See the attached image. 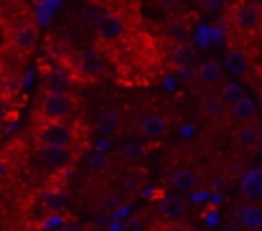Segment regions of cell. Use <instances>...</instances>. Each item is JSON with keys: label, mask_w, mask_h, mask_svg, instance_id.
I'll return each mask as SVG.
<instances>
[{"label": "cell", "mask_w": 262, "mask_h": 231, "mask_svg": "<svg viewBox=\"0 0 262 231\" xmlns=\"http://www.w3.org/2000/svg\"><path fill=\"white\" fill-rule=\"evenodd\" d=\"M245 97V89H242V84L234 79V81H224L222 84V89H219V99L227 104V107H232L234 102H239Z\"/></svg>", "instance_id": "20"}, {"label": "cell", "mask_w": 262, "mask_h": 231, "mask_svg": "<svg viewBox=\"0 0 262 231\" xmlns=\"http://www.w3.org/2000/svg\"><path fill=\"white\" fill-rule=\"evenodd\" d=\"M237 140H239L245 148H255V145L260 143V130H257V125H245V127L237 132Z\"/></svg>", "instance_id": "22"}, {"label": "cell", "mask_w": 262, "mask_h": 231, "mask_svg": "<svg viewBox=\"0 0 262 231\" xmlns=\"http://www.w3.org/2000/svg\"><path fill=\"white\" fill-rule=\"evenodd\" d=\"M120 125H122V117H120L117 109H102L99 117H97V127H99V132H104V135L117 132Z\"/></svg>", "instance_id": "18"}, {"label": "cell", "mask_w": 262, "mask_h": 231, "mask_svg": "<svg viewBox=\"0 0 262 231\" xmlns=\"http://www.w3.org/2000/svg\"><path fill=\"white\" fill-rule=\"evenodd\" d=\"M54 231H69V229H54Z\"/></svg>", "instance_id": "36"}, {"label": "cell", "mask_w": 262, "mask_h": 231, "mask_svg": "<svg viewBox=\"0 0 262 231\" xmlns=\"http://www.w3.org/2000/svg\"><path fill=\"white\" fill-rule=\"evenodd\" d=\"M196 3H201V5H206V8H216L222 0H196Z\"/></svg>", "instance_id": "32"}, {"label": "cell", "mask_w": 262, "mask_h": 231, "mask_svg": "<svg viewBox=\"0 0 262 231\" xmlns=\"http://www.w3.org/2000/svg\"><path fill=\"white\" fill-rule=\"evenodd\" d=\"M222 69H224L227 74H232V77L242 79V77H247V72H250V59H247V54H245L242 49H229V51L224 54Z\"/></svg>", "instance_id": "8"}, {"label": "cell", "mask_w": 262, "mask_h": 231, "mask_svg": "<svg viewBox=\"0 0 262 231\" xmlns=\"http://www.w3.org/2000/svg\"><path fill=\"white\" fill-rule=\"evenodd\" d=\"M229 112H232V117H234L237 122H242V125H252V122L257 120V102L250 99V97L245 94L239 102H234V104L229 107Z\"/></svg>", "instance_id": "9"}, {"label": "cell", "mask_w": 262, "mask_h": 231, "mask_svg": "<svg viewBox=\"0 0 262 231\" xmlns=\"http://www.w3.org/2000/svg\"><path fill=\"white\" fill-rule=\"evenodd\" d=\"M168 132V120L158 112H150L140 120V135L145 137H163Z\"/></svg>", "instance_id": "10"}, {"label": "cell", "mask_w": 262, "mask_h": 231, "mask_svg": "<svg viewBox=\"0 0 262 231\" xmlns=\"http://www.w3.org/2000/svg\"><path fill=\"white\" fill-rule=\"evenodd\" d=\"M74 109H77V99L69 91H46L38 107V112L46 120H67Z\"/></svg>", "instance_id": "1"}, {"label": "cell", "mask_w": 262, "mask_h": 231, "mask_svg": "<svg viewBox=\"0 0 262 231\" xmlns=\"http://www.w3.org/2000/svg\"><path fill=\"white\" fill-rule=\"evenodd\" d=\"M161 231H193L188 224H183V221H171L168 226H163Z\"/></svg>", "instance_id": "30"}, {"label": "cell", "mask_w": 262, "mask_h": 231, "mask_svg": "<svg viewBox=\"0 0 262 231\" xmlns=\"http://www.w3.org/2000/svg\"><path fill=\"white\" fill-rule=\"evenodd\" d=\"M87 165L92 168V170H102V168L107 165V160H104V155H102V153H94V155H89Z\"/></svg>", "instance_id": "28"}, {"label": "cell", "mask_w": 262, "mask_h": 231, "mask_svg": "<svg viewBox=\"0 0 262 231\" xmlns=\"http://www.w3.org/2000/svg\"><path fill=\"white\" fill-rule=\"evenodd\" d=\"M145 153V148L140 145V143H127L125 148H122V157L125 160H130V163H135V160H140Z\"/></svg>", "instance_id": "24"}, {"label": "cell", "mask_w": 262, "mask_h": 231, "mask_svg": "<svg viewBox=\"0 0 262 231\" xmlns=\"http://www.w3.org/2000/svg\"><path fill=\"white\" fill-rule=\"evenodd\" d=\"M224 69H222V64L216 61V59H204L201 64H199V69H196V79L199 81H204V84H219L222 81V74Z\"/></svg>", "instance_id": "12"}, {"label": "cell", "mask_w": 262, "mask_h": 231, "mask_svg": "<svg viewBox=\"0 0 262 231\" xmlns=\"http://www.w3.org/2000/svg\"><path fill=\"white\" fill-rule=\"evenodd\" d=\"M227 104L219 99V94H209V97H204L201 99V114L206 117V120H222L224 114H227Z\"/></svg>", "instance_id": "16"}, {"label": "cell", "mask_w": 262, "mask_h": 231, "mask_svg": "<svg viewBox=\"0 0 262 231\" xmlns=\"http://www.w3.org/2000/svg\"><path fill=\"white\" fill-rule=\"evenodd\" d=\"M158 214L166 219V221H178L183 214H186V201L181 196H163L158 201Z\"/></svg>", "instance_id": "11"}, {"label": "cell", "mask_w": 262, "mask_h": 231, "mask_svg": "<svg viewBox=\"0 0 262 231\" xmlns=\"http://www.w3.org/2000/svg\"><path fill=\"white\" fill-rule=\"evenodd\" d=\"M237 219H239V224H242L245 229H252V231L262 229V209L255 206V203L242 206V209L237 211Z\"/></svg>", "instance_id": "17"}, {"label": "cell", "mask_w": 262, "mask_h": 231, "mask_svg": "<svg viewBox=\"0 0 262 231\" xmlns=\"http://www.w3.org/2000/svg\"><path fill=\"white\" fill-rule=\"evenodd\" d=\"M120 206V198H117V193H104L102 196V201H99V209L107 214V211H115Z\"/></svg>", "instance_id": "25"}, {"label": "cell", "mask_w": 262, "mask_h": 231, "mask_svg": "<svg viewBox=\"0 0 262 231\" xmlns=\"http://www.w3.org/2000/svg\"><path fill=\"white\" fill-rule=\"evenodd\" d=\"M74 137H77V132L67 120H46L38 127L41 145H67V148H72Z\"/></svg>", "instance_id": "2"}, {"label": "cell", "mask_w": 262, "mask_h": 231, "mask_svg": "<svg viewBox=\"0 0 262 231\" xmlns=\"http://www.w3.org/2000/svg\"><path fill=\"white\" fill-rule=\"evenodd\" d=\"M36 43H38V28H36L31 20L18 23L15 31H13V46H15L18 51L26 54V51H31Z\"/></svg>", "instance_id": "7"}, {"label": "cell", "mask_w": 262, "mask_h": 231, "mask_svg": "<svg viewBox=\"0 0 262 231\" xmlns=\"http://www.w3.org/2000/svg\"><path fill=\"white\" fill-rule=\"evenodd\" d=\"M122 33H125V20H122V15L110 13V10L97 15V36H99V41L115 43V41L122 38Z\"/></svg>", "instance_id": "3"}, {"label": "cell", "mask_w": 262, "mask_h": 231, "mask_svg": "<svg viewBox=\"0 0 262 231\" xmlns=\"http://www.w3.org/2000/svg\"><path fill=\"white\" fill-rule=\"evenodd\" d=\"M64 203H67V191L64 188H49L43 193V206L49 211H61Z\"/></svg>", "instance_id": "21"}, {"label": "cell", "mask_w": 262, "mask_h": 231, "mask_svg": "<svg viewBox=\"0 0 262 231\" xmlns=\"http://www.w3.org/2000/svg\"><path fill=\"white\" fill-rule=\"evenodd\" d=\"M120 231H145V219L143 216H130Z\"/></svg>", "instance_id": "26"}, {"label": "cell", "mask_w": 262, "mask_h": 231, "mask_svg": "<svg viewBox=\"0 0 262 231\" xmlns=\"http://www.w3.org/2000/svg\"><path fill=\"white\" fill-rule=\"evenodd\" d=\"M104 69V61H102V54L97 49H84L79 56H77V72L84 81H92L102 74Z\"/></svg>", "instance_id": "5"}, {"label": "cell", "mask_w": 262, "mask_h": 231, "mask_svg": "<svg viewBox=\"0 0 262 231\" xmlns=\"http://www.w3.org/2000/svg\"><path fill=\"white\" fill-rule=\"evenodd\" d=\"M8 114H10V104H8L5 97H0V120H5Z\"/></svg>", "instance_id": "31"}, {"label": "cell", "mask_w": 262, "mask_h": 231, "mask_svg": "<svg viewBox=\"0 0 262 231\" xmlns=\"http://www.w3.org/2000/svg\"><path fill=\"white\" fill-rule=\"evenodd\" d=\"M171 186H173L176 191H183V193H188V191H193L196 188V183H199V175L193 173V170H188V168H176L173 173H171Z\"/></svg>", "instance_id": "13"}, {"label": "cell", "mask_w": 262, "mask_h": 231, "mask_svg": "<svg viewBox=\"0 0 262 231\" xmlns=\"http://www.w3.org/2000/svg\"><path fill=\"white\" fill-rule=\"evenodd\" d=\"M176 74L181 81H191V79H196V69H193V64H188V66H178Z\"/></svg>", "instance_id": "27"}, {"label": "cell", "mask_w": 262, "mask_h": 231, "mask_svg": "<svg viewBox=\"0 0 262 231\" xmlns=\"http://www.w3.org/2000/svg\"><path fill=\"white\" fill-rule=\"evenodd\" d=\"M38 155H41V160H43L51 170H64V168L72 163L74 150L67 148V145H41V148H38Z\"/></svg>", "instance_id": "6"}, {"label": "cell", "mask_w": 262, "mask_h": 231, "mask_svg": "<svg viewBox=\"0 0 262 231\" xmlns=\"http://www.w3.org/2000/svg\"><path fill=\"white\" fill-rule=\"evenodd\" d=\"M222 231H239V229H237V224H227Z\"/></svg>", "instance_id": "33"}, {"label": "cell", "mask_w": 262, "mask_h": 231, "mask_svg": "<svg viewBox=\"0 0 262 231\" xmlns=\"http://www.w3.org/2000/svg\"><path fill=\"white\" fill-rule=\"evenodd\" d=\"M10 175V160L5 155H0V180H5Z\"/></svg>", "instance_id": "29"}, {"label": "cell", "mask_w": 262, "mask_h": 231, "mask_svg": "<svg viewBox=\"0 0 262 231\" xmlns=\"http://www.w3.org/2000/svg\"><path fill=\"white\" fill-rule=\"evenodd\" d=\"M232 18H234V26L242 33H255L262 28V8L252 5V3H239L234 8Z\"/></svg>", "instance_id": "4"}, {"label": "cell", "mask_w": 262, "mask_h": 231, "mask_svg": "<svg viewBox=\"0 0 262 231\" xmlns=\"http://www.w3.org/2000/svg\"><path fill=\"white\" fill-rule=\"evenodd\" d=\"M72 86V74L64 69H54L43 77V89L46 91H69Z\"/></svg>", "instance_id": "14"}, {"label": "cell", "mask_w": 262, "mask_h": 231, "mask_svg": "<svg viewBox=\"0 0 262 231\" xmlns=\"http://www.w3.org/2000/svg\"><path fill=\"white\" fill-rule=\"evenodd\" d=\"M166 31H168V38L176 41V43H183V41L188 38V26H186V20H181V18L171 20Z\"/></svg>", "instance_id": "23"}, {"label": "cell", "mask_w": 262, "mask_h": 231, "mask_svg": "<svg viewBox=\"0 0 262 231\" xmlns=\"http://www.w3.org/2000/svg\"><path fill=\"white\" fill-rule=\"evenodd\" d=\"M242 196L245 198H260L262 196V168L247 170L242 178Z\"/></svg>", "instance_id": "15"}, {"label": "cell", "mask_w": 262, "mask_h": 231, "mask_svg": "<svg viewBox=\"0 0 262 231\" xmlns=\"http://www.w3.org/2000/svg\"><path fill=\"white\" fill-rule=\"evenodd\" d=\"M193 46L188 43V41H183V43H173V49H171V64H173L176 69L178 66H188V64H193Z\"/></svg>", "instance_id": "19"}, {"label": "cell", "mask_w": 262, "mask_h": 231, "mask_svg": "<svg viewBox=\"0 0 262 231\" xmlns=\"http://www.w3.org/2000/svg\"><path fill=\"white\" fill-rule=\"evenodd\" d=\"M260 3H262V0H252V5H257V8H260Z\"/></svg>", "instance_id": "34"}, {"label": "cell", "mask_w": 262, "mask_h": 231, "mask_svg": "<svg viewBox=\"0 0 262 231\" xmlns=\"http://www.w3.org/2000/svg\"><path fill=\"white\" fill-rule=\"evenodd\" d=\"M257 109H262V94H260V102H257Z\"/></svg>", "instance_id": "35"}]
</instances>
